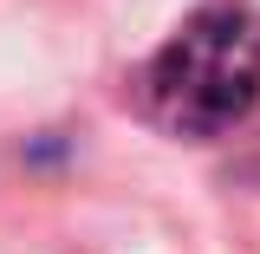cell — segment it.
<instances>
[{
  "instance_id": "1",
  "label": "cell",
  "mask_w": 260,
  "mask_h": 254,
  "mask_svg": "<svg viewBox=\"0 0 260 254\" xmlns=\"http://www.w3.org/2000/svg\"><path fill=\"white\" fill-rule=\"evenodd\" d=\"M260 104V13L208 0L143 65V111L169 137H221Z\"/></svg>"
}]
</instances>
